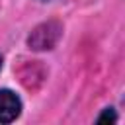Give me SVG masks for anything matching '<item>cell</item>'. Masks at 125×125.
<instances>
[{
	"label": "cell",
	"mask_w": 125,
	"mask_h": 125,
	"mask_svg": "<svg viewBox=\"0 0 125 125\" xmlns=\"http://www.w3.org/2000/svg\"><path fill=\"white\" fill-rule=\"evenodd\" d=\"M0 68H2V57H0Z\"/></svg>",
	"instance_id": "obj_4"
},
{
	"label": "cell",
	"mask_w": 125,
	"mask_h": 125,
	"mask_svg": "<svg viewBox=\"0 0 125 125\" xmlns=\"http://www.w3.org/2000/svg\"><path fill=\"white\" fill-rule=\"evenodd\" d=\"M104 121H117V115H115V111L111 109V107H107V109H104V113L98 117V123H104Z\"/></svg>",
	"instance_id": "obj_3"
},
{
	"label": "cell",
	"mask_w": 125,
	"mask_h": 125,
	"mask_svg": "<svg viewBox=\"0 0 125 125\" xmlns=\"http://www.w3.org/2000/svg\"><path fill=\"white\" fill-rule=\"evenodd\" d=\"M21 113V100L12 90H0V123H12Z\"/></svg>",
	"instance_id": "obj_2"
},
{
	"label": "cell",
	"mask_w": 125,
	"mask_h": 125,
	"mask_svg": "<svg viewBox=\"0 0 125 125\" xmlns=\"http://www.w3.org/2000/svg\"><path fill=\"white\" fill-rule=\"evenodd\" d=\"M62 35V25L55 20L39 23L27 37V45L33 51H49L53 49Z\"/></svg>",
	"instance_id": "obj_1"
}]
</instances>
